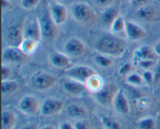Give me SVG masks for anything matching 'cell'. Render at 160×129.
<instances>
[{"label":"cell","mask_w":160,"mask_h":129,"mask_svg":"<svg viewBox=\"0 0 160 129\" xmlns=\"http://www.w3.org/2000/svg\"><path fill=\"white\" fill-rule=\"evenodd\" d=\"M95 49L98 53L110 57H121L127 50V42L115 34L105 35L98 39Z\"/></svg>","instance_id":"obj_1"},{"label":"cell","mask_w":160,"mask_h":129,"mask_svg":"<svg viewBox=\"0 0 160 129\" xmlns=\"http://www.w3.org/2000/svg\"><path fill=\"white\" fill-rule=\"evenodd\" d=\"M70 13L75 21L82 24H91L97 20V14L89 4L83 2L73 3Z\"/></svg>","instance_id":"obj_2"},{"label":"cell","mask_w":160,"mask_h":129,"mask_svg":"<svg viewBox=\"0 0 160 129\" xmlns=\"http://www.w3.org/2000/svg\"><path fill=\"white\" fill-rule=\"evenodd\" d=\"M39 23H40L42 37L46 41H53L58 34V29L56 23L53 22L50 17L48 8L46 9H42L40 13L38 15Z\"/></svg>","instance_id":"obj_3"},{"label":"cell","mask_w":160,"mask_h":129,"mask_svg":"<svg viewBox=\"0 0 160 129\" xmlns=\"http://www.w3.org/2000/svg\"><path fill=\"white\" fill-rule=\"evenodd\" d=\"M23 39H30L40 42L42 37L40 23L38 16L28 15L24 18L21 27Z\"/></svg>","instance_id":"obj_4"},{"label":"cell","mask_w":160,"mask_h":129,"mask_svg":"<svg viewBox=\"0 0 160 129\" xmlns=\"http://www.w3.org/2000/svg\"><path fill=\"white\" fill-rule=\"evenodd\" d=\"M97 74L93 68L85 65H77L70 67L64 70L66 77L75 81L86 84L88 80L92 76Z\"/></svg>","instance_id":"obj_5"},{"label":"cell","mask_w":160,"mask_h":129,"mask_svg":"<svg viewBox=\"0 0 160 129\" xmlns=\"http://www.w3.org/2000/svg\"><path fill=\"white\" fill-rule=\"evenodd\" d=\"M56 82L54 75L45 71H38L31 78V85L39 91H45L51 89Z\"/></svg>","instance_id":"obj_6"},{"label":"cell","mask_w":160,"mask_h":129,"mask_svg":"<svg viewBox=\"0 0 160 129\" xmlns=\"http://www.w3.org/2000/svg\"><path fill=\"white\" fill-rule=\"evenodd\" d=\"M25 55L17 45H8L5 47L2 52V64H22L27 58Z\"/></svg>","instance_id":"obj_7"},{"label":"cell","mask_w":160,"mask_h":129,"mask_svg":"<svg viewBox=\"0 0 160 129\" xmlns=\"http://www.w3.org/2000/svg\"><path fill=\"white\" fill-rule=\"evenodd\" d=\"M50 17L56 26H61L67 21L68 10L67 7L59 2L52 1L48 4Z\"/></svg>","instance_id":"obj_8"},{"label":"cell","mask_w":160,"mask_h":129,"mask_svg":"<svg viewBox=\"0 0 160 129\" xmlns=\"http://www.w3.org/2000/svg\"><path fill=\"white\" fill-rule=\"evenodd\" d=\"M63 51L70 57H80L85 53L86 47L81 39L77 37H71L64 43Z\"/></svg>","instance_id":"obj_9"},{"label":"cell","mask_w":160,"mask_h":129,"mask_svg":"<svg viewBox=\"0 0 160 129\" xmlns=\"http://www.w3.org/2000/svg\"><path fill=\"white\" fill-rule=\"evenodd\" d=\"M64 106L62 100L56 98H47L42 103L41 114L45 117H52L59 114Z\"/></svg>","instance_id":"obj_10"},{"label":"cell","mask_w":160,"mask_h":129,"mask_svg":"<svg viewBox=\"0 0 160 129\" xmlns=\"http://www.w3.org/2000/svg\"><path fill=\"white\" fill-rule=\"evenodd\" d=\"M124 33L128 40L133 42L143 40L147 36L146 31L141 25L130 20H126Z\"/></svg>","instance_id":"obj_11"},{"label":"cell","mask_w":160,"mask_h":129,"mask_svg":"<svg viewBox=\"0 0 160 129\" xmlns=\"http://www.w3.org/2000/svg\"><path fill=\"white\" fill-rule=\"evenodd\" d=\"M17 108L20 112L26 115L35 114L39 109L38 100L34 95H25L18 102Z\"/></svg>","instance_id":"obj_12"},{"label":"cell","mask_w":160,"mask_h":129,"mask_svg":"<svg viewBox=\"0 0 160 129\" xmlns=\"http://www.w3.org/2000/svg\"><path fill=\"white\" fill-rule=\"evenodd\" d=\"M117 91L118 89H116L115 86L111 85H104L99 91L94 93V97L99 104L102 106H109L112 103V100Z\"/></svg>","instance_id":"obj_13"},{"label":"cell","mask_w":160,"mask_h":129,"mask_svg":"<svg viewBox=\"0 0 160 129\" xmlns=\"http://www.w3.org/2000/svg\"><path fill=\"white\" fill-rule=\"evenodd\" d=\"M114 110L121 115H127L130 113V104L124 92L122 89H118L112 103Z\"/></svg>","instance_id":"obj_14"},{"label":"cell","mask_w":160,"mask_h":129,"mask_svg":"<svg viewBox=\"0 0 160 129\" xmlns=\"http://www.w3.org/2000/svg\"><path fill=\"white\" fill-rule=\"evenodd\" d=\"M158 56L155 53L153 47L148 46V45H141L138 48L135 49L133 53L132 63L134 65H136L139 61L142 59H153L157 60Z\"/></svg>","instance_id":"obj_15"},{"label":"cell","mask_w":160,"mask_h":129,"mask_svg":"<svg viewBox=\"0 0 160 129\" xmlns=\"http://www.w3.org/2000/svg\"><path fill=\"white\" fill-rule=\"evenodd\" d=\"M62 87L67 93L75 97L82 96L87 89L85 84L70 78L62 82Z\"/></svg>","instance_id":"obj_16"},{"label":"cell","mask_w":160,"mask_h":129,"mask_svg":"<svg viewBox=\"0 0 160 129\" xmlns=\"http://www.w3.org/2000/svg\"><path fill=\"white\" fill-rule=\"evenodd\" d=\"M48 59L51 65L57 69H67L71 65L70 56L61 52H52L49 54Z\"/></svg>","instance_id":"obj_17"},{"label":"cell","mask_w":160,"mask_h":129,"mask_svg":"<svg viewBox=\"0 0 160 129\" xmlns=\"http://www.w3.org/2000/svg\"><path fill=\"white\" fill-rule=\"evenodd\" d=\"M136 15L139 19L145 21H153L158 17V12L152 5H145L136 9Z\"/></svg>","instance_id":"obj_18"},{"label":"cell","mask_w":160,"mask_h":129,"mask_svg":"<svg viewBox=\"0 0 160 129\" xmlns=\"http://www.w3.org/2000/svg\"><path fill=\"white\" fill-rule=\"evenodd\" d=\"M119 15H120V13H119V9L117 7H115V6H109V7L105 8L102 12V21L106 26H108L109 28L112 22L114 21V20Z\"/></svg>","instance_id":"obj_19"},{"label":"cell","mask_w":160,"mask_h":129,"mask_svg":"<svg viewBox=\"0 0 160 129\" xmlns=\"http://www.w3.org/2000/svg\"><path fill=\"white\" fill-rule=\"evenodd\" d=\"M67 115L72 119L81 120L87 117L88 111L83 106L78 104H70L67 108Z\"/></svg>","instance_id":"obj_20"},{"label":"cell","mask_w":160,"mask_h":129,"mask_svg":"<svg viewBox=\"0 0 160 129\" xmlns=\"http://www.w3.org/2000/svg\"><path fill=\"white\" fill-rule=\"evenodd\" d=\"M39 42H40L34 39H23L19 44L18 47L25 55L28 56L35 53L38 47Z\"/></svg>","instance_id":"obj_21"},{"label":"cell","mask_w":160,"mask_h":129,"mask_svg":"<svg viewBox=\"0 0 160 129\" xmlns=\"http://www.w3.org/2000/svg\"><path fill=\"white\" fill-rule=\"evenodd\" d=\"M17 117L9 111H2V129H12L15 126Z\"/></svg>","instance_id":"obj_22"},{"label":"cell","mask_w":160,"mask_h":129,"mask_svg":"<svg viewBox=\"0 0 160 129\" xmlns=\"http://www.w3.org/2000/svg\"><path fill=\"white\" fill-rule=\"evenodd\" d=\"M86 87L87 89H88L89 91L92 92L93 93L99 91L104 86L103 84V79L102 78L101 76L98 75V74H95V75L91 77L86 82Z\"/></svg>","instance_id":"obj_23"},{"label":"cell","mask_w":160,"mask_h":129,"mask_svg":"<svg viewBox=\"0 0 160 129\" xmlns=\"http://www.w3.org/2000/svg\"><path fill=\"white\" fill-rule=\"evenodd\" d=\"M6 38L11 42L16 43L17 45H19L20 42L23 39L21 28H17V27H11L8 28L6 31Z\"/></svg>","instance_id":"obj_24"},{"label":"cell","mask_w":160,"mask_h":129,"mask_svg":"<svg viewBox=\"0 0 160 129\" xmlns=\"http://www.w3.org/2000/svg\"><path fill=\"white\" fill-rule=\"evenodd\" d=\"M18 83L14 80H4L2 81V95H12L18 89Z\"/></svg>","instance_id":"obj_25"},{"label":"cell","mask_w":160,"mask_h":129,"mask_svg":"<svg viewBox=\"0 0 160 129\" xmlns=\"http://www.w3.org/2000/svg\"><path fill=\"white\" fill-rule=\"evenodd\" d=\"M125 25H126V20L123 19L121 15H119L117 18L114 20L112 24L109 27L111 33L112 34H118L125 31Z\"/></svg>","instance_id":"obj_26"},{"label":"cell","mask_w":160,"mask_h":129,"mask_svg":"<svg viewBox=\"0 0 160 129\" xmlns=\"http://www.w3.org/2000/svg\"><path fill=\"white\" fill-rule=\"evenodd\" d=\"M125 80L129 85L133 86V87H141L145 83L142 75L134 71L127 75L125 77Z\"/></svg>","instance_id":"obj_27"},{"label":"cell","mask_w":160,"mask_h":129,"mask_svg":"<svg viewBox=\"0 0 160 129\" xmlns=\"http://www.w3.org/2000/svg\"><path fill=\"white\" fill-rule=\"evenodd\" d=\"M94 61H95V63L98 67L103 69L109 67L112 65V63H113L112 57L106 56V55L102 54V53H99L94 57Z\"/></svg>","instance_id":"obj_28"},{"label":"cell","mask_w":160,"mask_h":129,"mask_svg":"<svg viewBox=\"0 0 160 129\" xmlns=\"http://www.w3.org/2000/svg\"><path fill=\"white\" fill-rule=\"evenodd\" d=\"M100 121L106 129H122L121 125L112 117L102 116L100 118Z\"/></svg>","instance_id":"obj_29"},{"label":"cell","mask_w":160,"mask_h":129,"mask_svg":"<svg viewBox=\"0 0 160 129\" xmlns=\"http://www.w3.org/2000/svg\"><path fill=\"white\" fill-rule=\"evenodd\" d=\"M138 129H156V124L152 117H145L136 122Z\"/></svg>","instance_id":"obj_30"},{"label":"cell","mask_w":160,"mask_h":129,"mask_svg":"<svg viewBox=\"0 0 160 129\" xmlns=\"http://www.w3.org/2000/svg\"><path fill=\"white\" fill-rule=\"evenodd\" d=\"M41 0H20V6L26 10H33L39 6Z\"/></svg>","instance_id":"obj_31"},{"label":"cell","mask_w":160,"mask_h":129,"mask_svg":"<svg viewBox=\"0 0 160 129\" xmlns=\"http://www.w3.org/2000/svg\"><path fill=\"white\" fill-rule=\"evenodd\" d=\"M157 64V60H153V59H142L139 61L136 66H138L140 68L143 70H152L156 67Z\"/></svg>","instance_id":"obj_32"},{"label":"cell","mask_w":160,"mask_h":129,"mask_svg":"<svg viewBox=\"0 0 160 129\" xmlns=\"http://www.w3.org/2000/svg\"><path fill=\"white\" fill-rule=\"evenodd\" d=\"M133 65H134V64L130 62H126L122 64L120 67V68H119L118 72L120 74V75L126 77L127 75H128L131 72H133Z\"/></svg>","instance_id":"obj_33"},{"label":"cell","mask_w":160,"mask_h":129,"mask_svg":"<svg viewBox=\"0 0 160 129\" xmlns=\"http://www.w3.org/2000/svg\"><path fill=\"white\" fill-rule=\"evenodd\" d=\"M142 75L143 77V79L145 81V82L147 83V84L151 85L153 82H155L154 71H152V70H144Z\"/></svg>","instance_id":"obj_34"},{"label":"cell","mask_w":160,"mask_h":129,"mask_svg":"<svg viewBox=\"0 0 160 129\" xmlns=\"http://www.w3.org/2000/svg\"><path fill=\"white\" fill-rule=\"evenodd\" d=\"M11 74H12V70L10 67L6 64H2V81L9 79Z\"/></svg>","instance_id":"obj_35"},{"label":"cell","mask_w":160,"mask_h":129,"mask_svg":"<svg viewBox=\"0 0 160 129\" xmlns=\"http://www.w3.org/2000/svg\"><path fill=\"white\" fill-rule=\"evenodd\" d=\"M95 1L97 6L105 9V8L111 6V5L114 3L115 0H95Z\"/></svg>","instance_id":"obj_36"},{"label":"cell","mask_w":160,"mask_h":129,"mask_svg":"<svg viewBox=\"0 0 160 129\" xmlns=\"http://www.w3.org/2000/svg\"><path fill=\"white\" fill-rule=\"evenodd\" d=\"M148 0H130V3H131V5L134 8H138L141 7V6H143L145 5L148 4Z\"/></svg>","instance_id":"obj_37"},{"label":"cell","mask_w":160,"mask_h":129,"mask_svg":"<svg viewBox=\"0 0 160 129\" xmlns=\"http://www.w3.org/2000/svg\"><path fill=\"white\" fill-rule=\"evenodd\" d=\"M73 125H74L75 129H90L88 124H87L84 121H78L75 122Z\"/></svg>","instance_id":"obj_38"},{"label":"cell","mask_w":160,"mask_h":129,"mask_svg":"<svg viewBox=\"0 0 160 129\" xmlns=\"http://www.w3.org/2000/svg\"><path fill=\"white\" fill-rule=\"evenodd\" d=\"M155 75V82H159L160 81V61H157L154 70Z\"/></svg>","instance_id":"obj_39"},{"label":"cell","mask_w":160,"mask_h":129,"mask_svg":"<svg viewBox=\"0 0 160 129\" xmlns=\"http://www.w3.org/2000/svg\"><path fill=\"white\" fill-rule=\"evenodd\" d=\"M2 7L3 10L5 9H9L12 7V3L10 0H2Z\"/></svg>","instance_id":"obj_40"},{"label":"cell","mask_w":160,"mask_h":129,"mask_svg":"<svg viewBox=\"0 0 160 129\" xmlns=\"http://www.w3.org/2000/svg\"><path fill=\"white\" fill-rule=\"evenodd\" d=\"M59 129H75L74 125H73L72 124L69 123V122H62L59 125Z\"/></svg>","instance_id":"obj_41"},{"label":"cell","mask_w":160,"mask_h":129,"mask_svg":"<svg viewBox=\"0 0 160 129\" xmlns=\"http://www.w3.org/2000/svg\"><path fill=\"white\" fill-rule=\"evenodd\" d=\"M153 49H154L155 53H156L158 57L160 58V40H159L157 42H156V45H155L154 47H153Z\"/></svg>","instance_id":"obj_42"},{"label":"cell","mask_w":160,"mask_h":129,"mask_svg":"<svg viewBox=\"0 0 160 129\" xmlns=\"http://www.w3.org/2000/svg\"><path fill=\"white\" fill-rule=\"evenodd\" d=\"M20 129H38V127L34 124H29V125H24V126L22 127Z\"/></svg>","instance_id":"obj_43"},{"label":"cell","mask_w":160,"mask_h":129,"mask_svg":"<svg viewBox=\"0 0 160 129\" xmlns=\"http://www.w3.org/2000/svg\"><path fill=\"white\" fill-rule=\"evenodd\" d=\"M40 129H53L52 127V126H48V125H47V126H45V127H42V128Z\"/></svg>","instance_id":"obj_44"},{"label":"cell","mask_w":160,"mask_h":129,"mask_svg":"<svg viewBox=\"0 0 160 129\" xmlns=\"http://www.w3.org/2000/svg\"><path fill=\"white\" fill-rule=\"evenodd\" d=\"M96 129H106L105 128H96Z\"/></svg>","instance_id":"obj_45"},{"label":"cell","mask_w":160,"mask_h":129,"mask_svg":"<svg viewBox=\"0 0 160 129\" xmlns=\"http://www.w3.org/2000/svg\"><path fill=\"white\" fill-rule=\"evenodd\" d=\"M53 1H55V2H59V1H60V0H53Z\"/></svg>","instance_id":"obj_46"},{"label":"cell","mask_w":160,"mask_h":129,"mask_svg":"<svg viewBox=\"0 0 160 129\" xmlns=\"http://www.w3.org/2000/svg\"><path fill=\"white\" fill-rule=\"evenodd\" d=\"M157 1L159 2V4H160V0H157Z\"/></svg>","instance_id":"obj_47"}]
</instances>
